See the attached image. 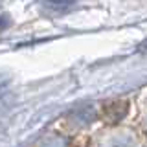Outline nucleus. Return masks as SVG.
<instances>
[{"label": "nucleus", "mask_w": 147, "mask_h": 147, "mask_svg": "<svg viewBox=\"0 0 147 147\" xmlns=\"http://www.w3.org/2000/svg\"><path fill=\"white\" fill-rule=\"evenodd\" d=\"M79 2L81 0H42L44 7L50 9V11H55V13H64Z\"/></svg>", "instance_id": "obj_2"}, {"label": "nucleus", "mask_w": 147, "mask_h": 147, "mask_svg": "<svg viewBox=\"0 0 147 147\" xmlns=\"http://www.w3.org/2000/svg\"><path fill=\"white\" fill-rule=\"evenodd\" d=\"M7 83H9V79H7V77H4L2 74H0V90H2V88H6V85H7Z\"/></svg>", "instance_id": "obj_5"}, {"label": "nucleus", "mask_w": 147, "mask_h": 147, "mask_svg": "<svg viewBox=\"0 0 147 147\" xmlns=\"http://www.w3.org/2000/svg\"><path fill=\"white\" fill-rule=\"evenodd\" d=\"M11 26V18H9V15H0V31H4V30H7V28Z\"/></svg>", "instance_id": "obj_4"}, {"label": "nucleus", "mask_w": 147, "mask_h": 147, "mask_svg": "<svg viewBox=\"0 0 147 147\" xmlns=\"http://www.w3.org/2000/svg\"><path fill=\"white\" fill-rule=\"evenodd\" d=\"M127 112H129V103L125 99H110V101H105L103 107H101V116L109 123L121 121L127 116Z\"/></svg>", "instance_id": "obj_1"}, {"label": "nucleus", "mask_w": 147, "mask_h": 147, "mask_svg": "<svg viewBox=\"0 0 147 147\" xmlns=\"http://www.w3.org/2000/svg\"><path fill=\"white\" fill-rule=\"evenodd\" d=\"M76 116H79L85 123H90L92 119H94L96 114H94V109H92V107H81V109L76 110Z\"/></svg>", "instance_id": "obj_3"}]
</instances>
